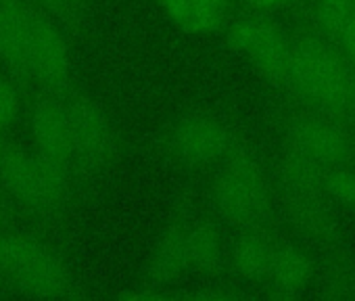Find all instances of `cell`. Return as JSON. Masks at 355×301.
<instances>
[{
	"label": "cell",
	"mask_w": 355,
	"mask_h": 301,
	"mask_svg": "<svg viewBox=\"0 0 355 301\" xmlns=\"http://www.w3.org/2000/svg\"><path fill=\"white\" fill-rule=\"evenodd\" d=\"M0 61L15 76L63 92L71 80V53L55 22L28 0L0 3Z\"/></svg>",
	"instance_id": "6da1fadb"
},
{
	"label": "cell",
	"mask_w": 355,
	"mask_h": 301,
	"mask_svg": "<svg viewBox=\"0 0 355 301\" xmlns=\"http://www.w3.org/2000/svg\"><path fill=\"white\" fill-rule=\"evenodd\" d=\"M230 257L241 280L266 289L272 297H303L315 280L313 264L303 251L257 232L243 234Z\"/></svg>",
	"instance_id": "7a4b0ae2"
},
{
	"label": "cell",
	"mask_w": 355,
	"mask_h": 301,
	"mask_svg": "<svg viewBox=\"0 0 355 301\" xmlns=\"http://www.w3.org/2000/svg\"><path fill=\"white\" fill-rule=\"evenodd\" d=\"M0 278L30 297H65L71 274L44 241L21 232H0Z\"/></svg>",
	"instance_id": "3957f363"
},
{
	"label": "cell",
	"mask_w": 355,
	"mask_h": 301,
	"mask_svg": "<svg viewBox=\"0 0 355 301\" xmlns=\"http://www.w3.org/2000/svg\"><path fill=\"white\" fill-rule=\"evenodd\" d=\"M284 90L326 107H343L355 96V76L328 46L293 38Z\"/></svg>",
	"instance_id": "277c9868"
},
{
	"label": "cell",
	"mask_w": 355,
	"mask_h": 301,
	"mask_svg": "<svg viewBox=\"0 0 355 301\" xmlns=\"http://www.w3.org/2000/svg\"><path fill=\"white\" fill-rule=\"evenodd\" d=\"M214 201L220 216L243 230H253L270 216V184L261 166L243 150L220 164L214 180Z\"/></svg>",
	"instance_id": "5b68a950"
},
{
	"label": "cell",
	"mask_w": 355,
	"mask_h": 301,
	"mask_svg": "<svg viewBox=\"0 0 355 301\" xmlns=\"http://www.w3.org/2000/svg\"><path fill=\"white\" fill-rule=\"evenodd\" d=\"M222 266V241L211 226H173L148 253L144 278L159 286L189 272H216Z\"/></svg>",
	"instance_id": "8992f818"
},
{
	"label": "cell",
	"mask_w": 355,
	"mask_h": 301,
	"mask_svg": "<svg viewBox=\"0 0 355 301\" xmlns=\"http://www.w3.org/2000/svg\"><path fill=\"white\" fill-rule=\"evenodd\" d=\"M0 184L28 209L55 216L69 201V176L44 162L36 150L7 144L0 155Z\"/></svg>",
	"instance_id": "52a82bcc"
},
{
	"label": "cell",
	"mask_w": 355,
	"mask_h": 301,
	"mask_svg": "<svg viewBox=\"0 0 355 301\" xmlns=\"http://www.w3.org/2000/svg\"><path fill=\"white\" fill-rule=\"evenodd\" d=\"M230 46L276 88H284L293 38L263 15L236 19L228 30Z\"/></svg>",
	"instance_id": "ba28073f"
},
{
	"label": "cell",
	"mask_w": 355,
	"mask_h": 301,
	"mask_svg": "<svg viewBox=\"0 0 355 301\" xmlns=\"http://www.w3.org/2000/svg\"><path fill=\"white\" fill-rule=\"evenodd\" d=\"M169 153L184 166L205 168L222 164L232 150L234 138L224 121L209 113H184L169 123Z\"/></svg>",
	"instance_id": "9c48e42d"
},
{
	"label": "cell",
	"mask_w": 355,
	"mask_h": 301,
	"mask_svg": "<svg viewBox=\"0 0 355 301\" xmlns=\"http://www.w3.org/2000/svg\"><path fill=\"white\" fill-rule=\"evenodd\" d=\"M65 101L71 117L78 172L96 174L111 168L117 160L119 146L115 128L107 113L84 94H71L65 96Z\"/></svg>",
	"instance_id": "30bf717a"
},
{
	"label": "cell",
	"mask_w": 355,
	"mask_h": 301,
	"mask_svg": "<svg viewBox=\"0 0 355 301\" xmlns=\"http://www.w3.org/2000/svg\"><path fill=\"white\" fill-rule=\"evenodd\" d=\"M349 153V136L334 121L322 117L297 119L284 138V155L324 174L338 168Z\"/></svg>",
	"instance_id": "8fae6325"
},
{
	"label": "cell",
	"mask_w": 355,
	"mask_h": 301,
	"mask_svg": "<svg viewBox=\"0 0 355 301\" xmlns=\"http://www.w3.org/2000/svg\"><path fill=\"white\" fill-rule=\"evenodd\" d=\"M30 130L36 153L71 178L78 172V160L65 96H42L32 109Z\"/></svg>",
	"instance_id": "7c38bea8"
},
{
	"label": "cell",
	"mask_w": 355,
	"mask_h": 301,
	"mask_svg": "<svg viewBox=\"0 0 355 301\" xmlns=\"http://www.w3.org/2000/svg\"><path fill=\"white\" fill-rule=\"evenodd\" d=\"M163 15L187 34H211L228 17L230 0H155Z\"/></svg>",
	"instance_id": "4fadbf2b"
},
{
	"label": "cell",
	"mask_w": 355,
	"mask_h": 301,
	"mask_svg": "<svg viewBox=\"0 0 355 301\" xmlns=\"http://www.w3.org/2000/svg\"><path fill=\"white\" fill-rule=\"evenodd\" d=\"M318 19L355 65V0H318Z\"/></svg>",
	"instance_id": "5bb4252c"
},
{
	"label": "cell",
	"mask_w": 355,
	"mask_h": 301,
	"mask_svg": "<svg viewBox=\"0 0 355 301\" xmlns=\"http://www.w3.org/2000/svg\"><path fill=\"white\" fill-rule=\"evenodd\" d=\"M318 286L320 297H334V299H355V268L353 266H338L328 270L320 280H313Z\"/></svg>",
	"instance_id": "9a60e30c"
},
{
	"label": "cell",
	"mask_w": 355,
	"mask_h": 301,
	"mask_svg": "<svg viewBox=\"0 0 355 301\" xmlns=\"http://www.w3.org/2000/svg\"><path fill=\"white\" fill-rule=\"evenodd\" d=\"M24 94L15 80L0 76V132H9L21 117Z\"/></svg>",
	"instance_id": "2e32d148"
},
{
	"label": "cell",
	"mask_w": 355,
	"mask_h": 301,
	"mask_svg": "<svg viewBox=\"0 0 355 301\" xmlns=\"http://www.w3.org/2000/svg\"><path fill=\"white\" fill-rule=\"evenodd\" d=\"M324 187L330 199L355 212V170L334 168L324 176Z\"/></svg>",
	"instance_id": "e0dca14e"
},
{
	"label": "cell",
	"mask_w": 355,
	"mask_h": 301,
	"mask_svg": "<svg viewBox=\"0 0 355 301\" xmlns=\"http://www.w3.org/2000/svg\"><path fill=\"white\" fill-rule=\"evenodd\" d=\"M36 3L42 9H46L49 13H53V15H57L61 19H71L82 9L84 0H36Z\"/></svg>",
	"instance_id": "ac0fdd59"
},
{
	"label": "cell",
	"mask_w": 355,
	"mask_h": 301,
	"mask_svg": "<svg viewBox=\"0 0 355 301\" xmlns=\"http://www.w3.org/2000/svg\"><path fill=\"white\" fill-rule=\"evenodd\" d=\"M245 3L259 15H272L284 11L291 5V0H245Z\"/></svg>",
	"instance_id": "d6986e66"
},
{
	"label": "cell",
	"mask_w": 355,
	"mask_h": 301,
	"mask_svg": "<svg viewBox=\"0 0 355 301\" xmlns=\"http://www.w3.org/2000/svg\"><path fill=\"white\" fill-rule=\"evenodd\" d=\"M9 142L5 140V136H3V132H0V155H3V150H5V146H7Z\"/></svg>",
	"instance_id": "ffe728a7"
},
{
	"label": "cell",
	"mask_w": 355,
	"mask_h": 301,
	"mask_svg": "<svg viewBox=\"0 0 355 301\" xmlns=\"http://www.w3.org/2000/svg\"><path fill=\"white\" fill-rule=\"evenodd\" d=\"M0 216H3V205H0Z\"/></svg>",
	"instance_id": "44dd1931"
},
{
	"label": "cell",
	"mask_w": 355,
	"mask_h": 301,
	"mask_svg": "<svg viewBox=\"0 0 355 301\" xmlns=\"http://www.w3.org/2000/svg\"><path fill=\"white\" fill-rule=\"evenodd\" d=\"M353 101H355V96H353Z\"/></svg>",
	"instance_id": "7402d4cb"
},
{
	"label": "cell",
	"mask_w": 355,
	"mask_h": 301,
	"mask_svg": "<svg viewBox=\"0 0 355 301\" xmlns=\"http://www.w3.org/2000/svg\"><path fill=\"white\" fill-rule=\"evenodd\" d=\"M0 3H3V0H0Z\"/></svg>",
	"instance_id": "603a6c76"
}]
</instances>
